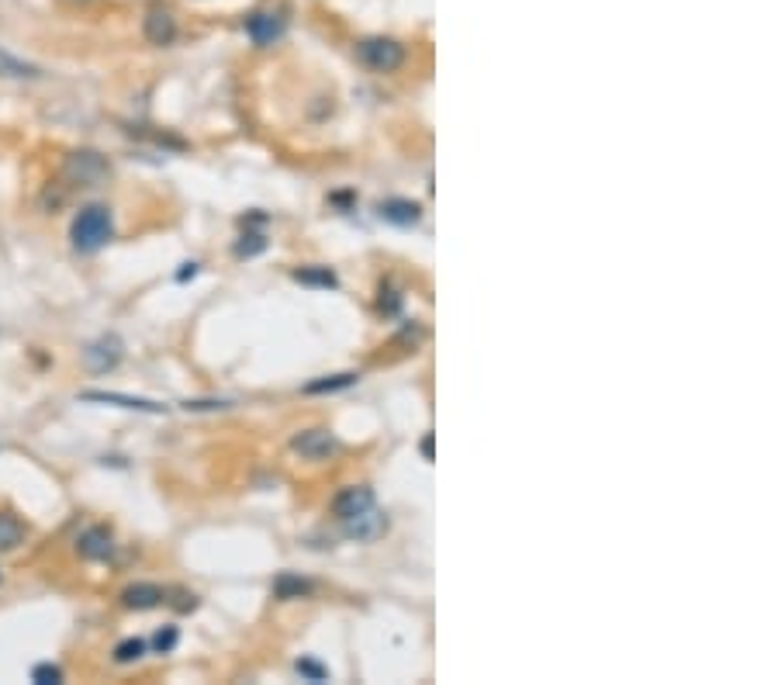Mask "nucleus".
I'll use <instances>...</instances> for the list:
<instances>
[{"mask_svg":"<svg viewBox=\"0 0 778 685\" xmlns=\"http://www.w3.org/2000/svg\"><path fill=\"white\" fill-rule=\"evenodd\" d=\"M115 236V215L108 205H83L70 225V239L77 253H97Z\"/></svg>","mask_w":778,"mask_h":685,"instance_id":"nucleus-1","label":"nucleus"},{"mask_svg":"<svg viewBox=\"0 0 778 685\" xmlns=\"http://www.w3.org/2000/svg\"><path fill=\"white\" fill-rule=\"evenodd\" d=\"M357 59L374 73H395V70H402V63H405V45L398 39L377 35V39L357 42Z\"/></svg>","mask_w":778,"mask_h":685,"instance_id":"nucleus-2","label":"nucleus"},{"mask_svg":"<svg viewBox=\"0 0 778 685\" xmlns=\"http://www.w3.org/2000/svg\"><path fill=\"white\" fill-rule=\"evenodd\" d=\"M122 353H125V346L115 333L97 336V340L87 343V350H83V364H87L90 374H108L122 364Z\"/></svg>","mask_w":778,"mask_h":685,"instance_id":"nucleus-3","label":"nucleus"},{"mask_svg":"<svg viewBox=\"0 0 778 685\" xmlns=\"http://www.w3.org/2000/svg\"><path fill=\"white\" fill-rule=\"evenodd\" d=\"M66 180H73V184L80 187H94L97 180L108 177V160H104L101 153H94V149H80V153H73L70 160H66Z\"/></svg>","mask_w":778,"mask_h":685,"instance_id":"nucleus-4","label":"nucleus"},{"mask_svg":"<svg viewBox=\"0 0 778 685\" xmlns=\"http://www.w3.org/2000/svg\"><path fill=\"white\" fill-rule=\"evenodd\" d=\"M291 450L305 461H329L332 454H339V440L329 429H305L291 440Z\"/></svg>","mask_w":778,"mask_h":685,"instance_id":"nucleus-5","label":"nucleus"},{"mask_svg":"<svg viewBox=\"0 0 778 685\" xmlns=\"http://www.w3.org/2000/svg\"><path fill=\"white\" fill-rule=\"evenodd\" d=\"M142 35H146L149 45H173V39H177V18H173L170 7H149L146 18H142Z\"/></svg>","mask_w":778,"mask_h":685,"instance_id":"nucleus-6","label":"nucleus"},{"mask_svg":"<svg viewBox=\"0 0 778 685\" xmlns=\"http://www.w3.org/2000/svg\"><path fill=\"white\" fill-rule=\"evenodd\" d=\"M77 554L83 561H108L115 554V537L108 526H87L77 537Z\"/></svg>","mask_w":778,"mask_h":685,"instance_id":"nucleus-7","label":"nucleus"},{"mask_svg":"<svg viewBox=\"0 0 778 685\" xmlns=\"http://www.w3.org/2000/svg\"><path fill=\"white\" fill-rule=\"evenodd\" d=\"M339 523H343V533L350 540H377L384 530H388V519H384V513L377 506H370L350 519H339Z\"/></svg>","mask_w":778,"mask_h":685,"instance_id":"nucleus-8","label":"nucleus"},{"mask_svg":"<svg viewBox=\"0 0 778 685\" xmlns=\"http://www.w3.org/2000/svg\"><path fill=\"white\" fill-rule=\"evenodd\" d=\"M83 402H101V405H118V409H132V412H149V416H163L166 405L153 402V398H132L122 391H83Z\"/></svg>","mask_w":778,"mask_h":685,"instance_id":"nucleus-9","label":"nucleus"},{"mask_svg":"<svg viewBox=\"0 0 778 685\" xmlns=\"http://www.w3.org/2000/svg\"><path fill=\"white\" fill-rule=\"evenodd\" d=\"M118 602H122L125 609H135V613H146V609L163 606L166 592L153 582H135V585H128L122 596H118Z\"/></svg>","mask_w":778,"mask_h":685,"instance_id":"nucleus-10","label":"nucleus"},{"mask_svg":"<svg viewBox=\"0 0 778 685\" xmlns=\"http://www.w3.org/2000/svg\"><path fill=\"white\" fill-rule=\"evenodd\" d=\"M370 506H374V492H370L367 485H350L332 499V513H336V519H350Z\"/></svg>","mask_w":778,"mask_h":685,"instance_id":"nucleus-11","label":"nucleus"},{"mask_svg":"<svg viewBox=\"0 0 778 685\" xmlns=\"http://www.w3.org/2000/svg\"><path fill=\"white\" fill-rule=\"evenodd\" d=\"M246 35L256 45H274L284 35V18L281 14H270V11L253 14V18L246 21Z\"/></svg>","mask_w":778,"mask_h":685,"instance_id":"nucleus-12","label":"nucleus"},{"mask_svg":"<svg viewBox=\"0 0 778 685\" xmlns=\"http://www.w3.org/2000/svg\"><path fill=\"white\" fill-rule=\"evenodd\" d=\"M381 218L391 225H402V229H409V225H415L422 218V205L419 201H405V198H388L381 205Z\"/></svg>","mask_w":778,"mask_h":685,"instance_id":"nucleus-13","label":"nucleus"},{"mask_svg":"<svg viewBox=\"0 0 778 685\" xmlns=\"http://www.w3.org/2000/svg\"><path fill=\"white\" fill-rule=\"evenodd\" d=\"M25 540H28V526L14 513H0V554L18 551Z\"/></svg>","mask_w":778,"mask_h":685,"instance_id":"nucleus-14","label":"nucleus"},{"mask_svg":"<svg viewBox=\"0 0 778 685\" xmlns=\"http://www.w3.org/2000/svg\"><path fill=\"white\" fill-rule=\"evenodd\" d=\"M0 77H14V80H35V77H42L35 66H28V63H21V59H14L11 52H4L0 49Z\"/></svg>","mask_w":778,"mask_h":685,"instance_id":"nucleus-15","label":"nucleus"},{"mask_svg":"<svg viewBox=\"0 0 778 685\" xmlns=\"http://www.w3.org/2000/svg\"><path fill=\"white\" fill-rule=\"evenodd\" d=\"M274 592L281 599H301V596L312 592V582H305V578H298V575H281L274 585Z\"/></svg>","mask_w":778,"mask_h":685,"instance_id":"nucleus-16","label":"nucleus"},{"mask_svg":"<svg viewBox=\"0 0 778 685\" xmlns=\"http://www.w3.org/2000/svg\"><path fill=\"white\" fill-rule=\"evenodd\" d=\"M294 281L319 284V288H336V274H332L329 267H301V270H294Z\"/></svg>","mask_w":778,"mask_h":685,"instance_id":"nucleus-17","label":"nucleus"},{"mask_svg":"<svg viewBox=\"0 0 778 685\" xmlns=\"http://www.w3.org/2000/svg\"><path fill=\"white\" fill-rule=\"evenodd\" d=\"M357 385V374H332V378H322V381H312V385H305L308 395H322V391H343Z\"/></svg>","mask_w":778,"mask_h":685,"instance_id":"nucleus-18","label":"nucleus"},{"mask_svg":"<svg viewBox=\"0 0 778 685\" xmlns=\"http://www.w3.org/2000/svg\"><path fill=\"white\" fill-rule=\"evenodd\" d=\"M267 250V239L260 236V232H243L236 243V257L239 260H249V257H260V253Z\"/></svg>","mask_w":778,"mask_h":685,"instance_id":"nucleus-19","label":"nucleus"},{"mask_svg":"<svg viewBox=\"0 0 778 685\" xmlns=\"http://www.w3.org/2000/svg\"><path fill=\"white\" fill-rule=\"evenodd\" d=\"M142 654H146V641H142V637H128V641H122L115 647L118 665H132V661H139Z\"/></svg>","mask_w":778,"mask_h":685,"instance_id":"nucleus-20","label":"nucleus"},{"mask_svg":"<svg viewBox=\"0 0 778 685\" xmlns=\"http://www.w3.org/2000/svg\"><path fill=\"white\" fill-rule=\"evenodd\" d=\"M32 682H35V685H56V682H63V668H59V665H49V661H42V665L32 668Z\"/></svg>","mask_w":778,"mask_h":685,"instance_id":"nucleus-21","label":"nucleus"},{"mask_svg":"<svg viewBox=\"0 0 778 685\" xmlns=\"http://www.w3.org/2000/svg\"><path fill=\"white\" fill-rule=\"evenodd\" d=\"M177 637H180L177 627H160V630H156V637H153V647L160 654H170L173 647H177Z\"/></svg>","mask_w":778,"mask_h":685,"instance_id":"nucleus-22","label":"nucleus"},{"mask_svg":"<svg viewBox=\"0 0 778 685\" xmlns=\"http://www.w3.org/2000/svg\"><path fill=\"white\" fill-rule=\"evenodd\" d=\"M298 675H305V679H312V682H326V668L315 665V661H305V658L298 661Z\"/></svg>","mask_w":778,"mask_h":685,"instance_id":"nucleus-23","label":"nucleus"},{"mask_svg":"<svg viewBox=\"0 0 778 685\" xmlns=\"http://www.w3.org/2000/svg\"><path fill=\"white\" fill-rule=\"evenodd\" d=\"M229 402H187L184 409H194V412H201V409H225Z\"/></svg>","mask_w":778,"mask_h":685,"instance_id":"nucleus-24","label":"nucleus"},{"mask_svg":"<svg viewBox=\"0 0 778 685\" xmlns=\"http://www.w3.org/2000/svg\"><path fill=\"white\" fill-rule=\"evenodd\" d=\"M198 274V263H184V270L177 274V281H187V277H194Z\"/></svg>","mask_w":778,"mask_h":685,"instance_id":"nucleus-25","label":"nucleus"},{"mask_svg":"<svg viewBox=\"0 0 778 685\" xmlns=\"http://www.w3.org/2000/svg\"><path fill=\"white\" fill-rule=\"evenodd\" d=\"M422 457H426V461L433 457V436H426V440H422Z\"/></svg>","mask_w":778,"mask_h":685,"instance_id":"nucleus-26","label":"nucleus"},{"mask_svg":"<svg viewBox=\"0 0 778 685\" xmlns=\"http://www.w3.org/2000/svg\"><path fill=\"white\" fill-rule=\"evenodd\" d=\"M80 4H87V0H80Z\"/></svg>","mask_w":778,"mask_h":685,"instance_id":"nucleus-27","label":"nucleus"}]
</instances>
